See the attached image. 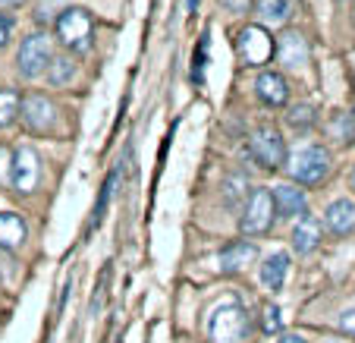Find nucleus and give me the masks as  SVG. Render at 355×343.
I'll return each mask as SVG.
<instances>
[{
	"label": "nucleus",
	"instance_id": "nucleus-8",
	"mask_svg": "<svg viewBox=\"0 0 355 343\" xmlns=\"http://www.w3.org/2000/svg\"><path fill=\"white\" fill-rule=\"evenodd\" d=\"M19 117L28 133L35 135H44L57 126V108L47 94H26L19 104Z\"/></svg>",
	"mask_w": 355,
	"mask_h": 343
},
{
	"label": "nucleus",
	"instance_id": "nucleus-29",
	"mask_svg": "<svg viewBox=\"0 0 355 343\" xmlns=\"http://www.w3.org/2000/svg\"><path fill=\"white\" fill-rule=\"evenodd\" d=\"M280 343H305V340H302V337L299 334H286V337H283V340Z\"/></svg>",
	"mask_w": 355,
	"mask_h": 343
},
{
	"label": "nucleus",
	"instance_id": "nucleus-24",
	"mask_svg": "<svg viewBox=\"0 0 355 343\" xmlns=\"http://www.w3.org/2000/svg\"><path fill=\"white\" fill-rule=\"evenodd\" d=\"M336 328L343 331V334H349L355 340V309H349V312H343L340 315V321H336Z\"/></svg>",
	"mask_w": 355,
	"mask_h": 343
},
{
	"label": "nucleus",
	"instance_id": "nucleus-11",
	"mask_svg": "<svg viewBox=\"0 0 355 343\" xmlns=\"http://www.w3.org/2000/svg\"><path fill=\"white\" fill-rule=\"evenodd\" d=\"M324 224L334 236H349L355 233V202L352 199H336L324 211Z\"/></svg>",
	"mask_w": 355,
	"mask_h": 343
},
{
	"label": "nucleus",
	"instance_id": "nucleus-18",
	"mask_svg": "<svg viewBox=\"0 0 355 343\" xmlns=\"http://www.w3.org/2000/svg\"><path fill=\"white\" fill-rule=\"evenodd\" d=\"M258 13L268 26H283L293 16V0H258Z\"/></svg>",
	"mask_w": 355,
	"mask_h": 343
},
{
	"label": "nucleus",
	"instance_id": "nucleus-22",
	"mask_svg": "<svg viewBox=\"0 0 355 343\" xmlns=\"http://www.w3.org/2000/svg\"><path fill=\"white\" fill-rule=\"evenodd\" d=\"M289 123L299 129L311 126V123H315V108H311V104H295L293 114H289Z\"/></svg>",
	"mask_w": 355,
	"mask_h": 343
},
{
	"label": "nucleus",
	"instance_id": "nucleus-20",
	"mask_svg": "<svg viewBox=\"0 0 355 343\" xmlns=\"http://www.w3.org/2000/svg\"><path fill=\"white\" fill-rule=\"evenodd\" d=\"M19 104H22V98L13 88H0V129L10 126L19 117Z\"/></svg>",
	"mask_w": 355,
	"mask_h": 343
},
{
	"label": "nucleus",
	"instance_id": "nucleus-14",
	"mask_svg": "<svg viewBox=\"0 0 355 343\" xmlns=\"http://www.w3.org/2000/svg\"><path fill=\"white\" fill-rule=\"evenodd\" d=\"M255 92L264 104L270 108H283L289 101V88H286V79L280 73H261L255 79Z\"/></svg>",
	"mask_w": 355,
	"mask_h": 343
},
{
	"label": "nucleus",
	"instance_id": "nucleus-30",
	"mask_svg": "<svg viewBox=\"0 0 355 343\" xmlns=\"http://www.w3.org/2000/svg\"><path fill=\"white\" fill-rule=\"evenodd\" d=\"M195 7H198V0H189V13H195Z\"/></svg>",
	"mask_w": 355,
	"mask_h": 343
},
{
	"label": "nucleus",
	"instance_id": "nucleus-2",
	"mask_svg": "<svg viewBox=\"0 0 355 343\" xmlns=\"http://www.w3.org/2000/svg\"><path fill=\"white\" fill-rule=\"evenodd\" d=\"M92 32H94V22L85 7H69L57 16V38L73 54H85L88 44H92Z\"/></svg>",
	"mask_w": 355,
	"mask_h": 343
},
{
	"label": "nucleus",
	"instance_id": "nucleus-25",
	"mask_svg": "<svg viewBox=\"0 0 355 343\" xmlns=\"http://www.w3.org/2000/svg\"><path fill=\"white\" fill-rule=\"evenodd\" d=\"M220 3L230 10V13H236V16H245L248 10H252V3H255V0H220Z\"/></svg>",
	"mask_w": 355,
	"mask_h": 343
},
{
	"label": "nucleus",
	"instance_id": "nucleus-17",
	"mask_svg": "<svg viewBox=\"0 0 355 343\" xmlns=\"http://www.w3.org/2000/svg\"><path fill=\"white\" fill-rule=\"evenodd\" d=\"M26 242V221L13 211L0 215V249H19Z\"/></svg>",
	"mask_w": 355,
	"mask_h": 343
},
{
	"label": "nucleus",
	"instance_id": "nucleus-31",
	"mask_svg": "<svg viewBox=\"0 0 355 343\" xmlns=\"http://www.w3.org/2000/svg\"><path fill=\"white\" fill-rule=\"evenodd\" d=\"M349 123H352V135H355V114H349Z\"/></svg>",
	"mask_w": 355,
	"mask_h": 343
},
{
	"label": "nucleus",
	"instance_id": "nucleus-21",
	"mask_svg": "<svg viewBox=\"0 0 355 343\" xmlns=\"http://www.w3.org/2000/svg\"><path fill=\"white\" fill-rule=\"evenodd\" d=\"M280 324H283L280 309H277L274 303H264L261 306V331H264V334H277V331H280Z\"/></svg>",
	"mask_w": 355,
	"mask_h": 343
},
{
	"label": "nucleus",
	"instance_id": "nucleus-12",
	"mask_svg": "<svg viewBox=\"0 0 355 343\" xmlns=\"http://www.w3.org/2000/svg\"><path fill=\"white\" fill-rule=\"evenodd\" d=\"M318 246H321V221L311 215H302L293 230V249L299 256H311Z\"/></svg>",
	"mask_w": 355,
	"mask_h": 343
},
{
	"label": "nucleus",
	"instance_id": "nucleus-7",
	"mask_svg": "<svg viewBox=\"0 0 355 343\" xmlns=\"http://www.w3.org/2000/svg\"><path fill=\"white\" fill-rule=\"evenodd\" d=\"M236 54L245 67H261L274 57V38L261 26H245L236 35Z\"/></svg>",
	"mask_w": 355,
	"mask_h": 343
},
{
	"label": "nucleus",
	"instance_id": "nucleus-13",
	"mask_svg": "<svg viewBox=\"0 0 355 343\" xmlns=\"http://www.w3.org/2000/svg\"><path fill=\"white\" fill-rule=\"evenodd\" d=\"M270 199H274V211L277 217H302L305 215V192L295 186H277L274 192H270Z\"/></svg>",
	"mask_w": 355,
	"mask_h": 343
},
{
	"label": "nucleus",
	"instance_id": "nucleus-6",
	"mask_svg": "<svg viewBox=\"0 0 355 343\" xmlns=\"http://www.w3.org/2000/svg\"><path fill=\"white\" fill-rule=\"evenodd\" d=\"M248 151H252V158L268 170H277L286 164V142H283V135L277 126L255 129L252 139H248Z\"/></svg>",
	"mask_w": 355,
	"mask_h": 343
},
{
	"label": "nucleus",
	"instance_id": "nucleus-23",
	"mask_svg": "<svg viewBox=\"0 0 355 343\" xmlns=\"http://www.w3.org/2000/svg\"><path fill=\"white\" fill-rule=\"evenodd\" d=\"M10 170H13V151L0 145V183H10Z\"/></svg>",
	"mask_w": 355,
	"mask_h": 343
},
{
	"label": "nucleus",
	"instance_id": "nucleus-28",
	"mask_svg": "<svg viewBox=\"0 0 355 343\" xmlns=\"http://www.w3.org/2000/svg\"><path fill=\"white\" fill-rule=\"evenodd\" d=\"M26 0H0V13H10V10H16V7H22Z\"/></svg>",
	"mask_w": 355,
	"mask_h": 343
},
{
	"label": "nucleus",
	"instance_id": "nucleus-27",
	"mask_svg": "<svg viewBox=\"0 0 355 343\" xmlns=\"http://www.w3.org/2000/svg\"><path fill=\"white\" fill-rule=\"evenodd\" d=\"M110 271H101V281H98V290H94V299H92V312L101 309V299H104V283H107Z\"/></svg>",
	"mask_w": 355,
	"mask_h": 343
},
{
	"label": "nucleus",
	"instance_id": "nucleus-26",
	"mask_svg": "<svg viewBox=\"0 0 355 343\" xmlns=\"http://www.w3.org/2000/svg\"><path fill=\"white\" fill-rule=\"evenodd\" d=\"M10 35H13V16H10V13H0V47L10 41Z\"/></svg>",
	"mask_w": 355,
	"mask_h": 343
},
{
	"label": "nucleus",
	"instance_id": "nucleus-32",
	"mask_svg": "<svg viewBox=\"0 0 355 343\" xmlns=\"http://www.w3.org/2000/svg\"><path fill=\"white\" fill-rule=\"evenodd\" d=\"M352 189H355V170H352Z\"/></svg>",
	"mask_w": 355,
	"mask_h": 343
},
{
	"label": "nucleus",
	"instance_id": "nucleus-10",
	"mask_svg": "<svg viewBox=\"0 0 355 343\" xmlns=\"http://www.w3.org/2000/svg\"><path fill=\"white\" fill-rule=\"evenodd\" d=\"M274 54H280V60L286 63L289 69H299V67H305V63H309L311 47H309V41H305V35H302V32L286 28V32L274 41Z\"/></svg>",
	"mask_w": 355,
	"mask_h": 343
},
{
	"label": "nucleus",
	"instance_id": "nucleus-1",
	"mask_svg": "<svg viewBox=\"0 0 355 343\" xmlns=\"http://www.w3.org/2000/svg\"><path fill=\"white\" fill-rule=\"evenodd\" d=\"M208 337L211 343H248L252 337V321L239 303H220L208 318Z\"/></svg>",
	"mask_w": 355,
	"mask_h": 343
},
{
	"label": "nucleus",
	"instance_id": "nucleus-4",
	"mask_svg": "<svg viewBox=\"0 0 355 343\" xmlns=\"http://www.w3.org/2000/svg\"><path fill=\"white\" fill-rule=\"evenodd\" d=\"M51 60H54V44H51V38H47L44 32H32L22 38L16 63H19V73L26 76V79L44 76V69L51 67Z\"/></svg>",
	"mask_w": 355,
	"mask_h": 343
},
{
	"label": "nucleus",
	"instance_id": "nucleus-5",
	"mask_svg": "<svg viewBox=\"0 0 355 343\" xmlns=\"http://www.w3.org/2000/svg\"><path fill=\"white\" fill-rule=\"evenodd\" d=\"M277 211H274V199H270L268 189H252L248 192V202H245V211L239 217V230L245 236H264L274 224Z\"/></svg>",
	"mask_w": 355,
	"mask_h": 343
},
{
	"label": "nucleus",
	"instance_id": "nucleus-19",
	"mask_svg": "<svg viewBox=\"0 0 355 343\" xmlns=\"http://www.w3.org/2000/svg\"><path fill=\"white\" fill-rule=\"evenodd\" d=\"M44 76H47V82H51V85H69V82H73V76H76V63L69 60V57H54V60H51V67L44 69Z\"/></svg>",
	"mask_w": 355,
	"mask_h": 343
},
{
	"label": "nucleus",
	"instance_id": "nucleus-9",
	"mask_svg": "<svg viewBox=\"0 0 355 343\" xmlns=\"http://www.w3.org/2000/svg\"><path fill=\"white\" fill-rule=\"evenodd\" d=\"M10 183H13L16 192L28 195L38 189L41 183V158L35 155V149L22 145V149L13 151V170H10Z\"/></svg>",
	"mask_w": 355,
	"mask_h": 343
},
{
	"label": "nucleus",
	"instance_id": "nucleus-3",
	"mask_svg": "<svg viewBox=\"0 0 355 343\" xmlns=\"http://www.w3.org/2000/svg\"><path fill=\"white\" fill-rule=\"evenodd\" d=\"M330 151L324 145H302L293 158H289V176L302 186H318L324 176L330 174Z\"/></svg>",
	"mask_w": 355,
	"mask_h": 343
},
{
	"label": "nucleus",
	"instance_id": "nucleus-16",
	"mask_svg": "<svg viewBox=\"0 0 355 343\" xmlns=\"http://www.w3.org/2000/svg\"><path fill=\"white\" fill-rule=\"evenodd\" d=\"M289 265L293 262H289L286 252H274V256H268L261 262V283L268 290H280L289 277Z\"/></svg>",
	"mask_w": 355,
	"mask_h": 343
},
{
	"label": "nucleus",
	"instance_id": "nucleus-15",
	"mask_svg": "<svg viewBox=\"0 0 355 343\" xmlns=\"http://www.w3.org/2000/svg\"><path fill=\"white\" fill-rule=\"evenodd\" d=\"M255 258H258V246L236 240L220 252V271H242L255 262Z\"/></svg>",
	"mask_w": 355,
	"mask_h": 343
}]
</instances>
